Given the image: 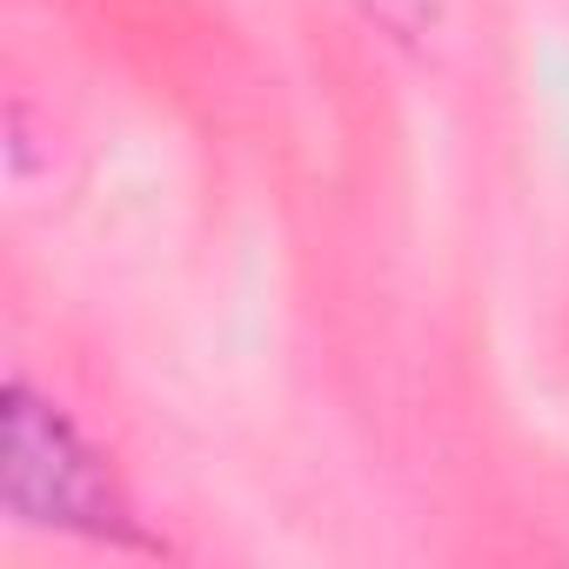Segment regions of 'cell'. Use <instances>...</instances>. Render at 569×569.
I'll list each match as a JSON object with an SVG mask.
<instances>
[{
	"instance_id": "6da1fadb",
	"label": "cell",
	"mask_w": 569,
	"mask_h": 569,
	"mask_svg": "<svg viewBox=\"0 0 569 569\" xmlns=\"http://www.w3.org/2000/svg\"><path fill=\"white\" fill-rule=\"evenodd\" d=\"M8 502H14V516H34V522L128 529L88 442L48 402H34L21 382L8 389Z\"/></svg>"
}]
</instances>
